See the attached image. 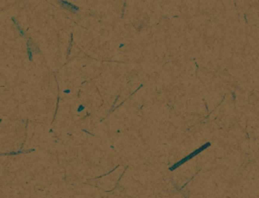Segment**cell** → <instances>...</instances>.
<instances>
[{
	"label": "cell",
	"mask_w": 259,
	"mask_h": 198,
	"mask_svg": "<svg viewBox=\"0 0 259 198\" xmlns=\"http://www.w3.org/2000/svg\"><path fill=\"white\" fill-rule=\"evenodd\" d=\"M210 146V143H207V144H204V146H202V147H200V148H199L197 150H195L194 152H192L191 154H189L188 156H186V157H185L184 159H182L181 161H179L178 163H176V164H175L174 166H172L171 168H170V170H171V171H173L174 169H176L177 167H179V166H180V165L184 164V163H185V162H186V161H188V160H190L191 158H194V157H195V156H196V155H199V154L200 153V152H202V151H204V150H205L207 148H209Z\"/></svg>",
	"instance_id": "6da1fadb"
},
{
	"label": "cell",
	"mask_w": 259,
	"mask_h": 198,
	"mask_svg": "<svg viewBox=\"0 0 259 198\" xmlns=\"http://www.w3.org/2000/svg\"><path fill=\"white\" fill-rule=\"evenodd\" d=\"M59 3L62 4V6L66 7V8H70L71 10L73 11V9L74 10H78V7L76 6H73V4H70L69 2H66V1H59Z\"/></svg>",
	"instance_id": "7a4b0ae2"
}]
</instances>
